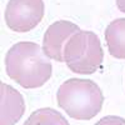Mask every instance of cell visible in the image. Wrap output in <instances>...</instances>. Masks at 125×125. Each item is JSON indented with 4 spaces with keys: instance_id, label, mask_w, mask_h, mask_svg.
I'll return each mask as SVG.
<instances>
[{
    "instance_id": "52a82bcc",
    "label": "cell",
    "mask_w": 125,
    "mask_h": 125,
    "mask_svg": "<svg viewBox=\"0 0 125 125\" xmlns=\"http://www.w3.org/2000/svg\"><path fill=\"white\" fill-rule=\"evenodd\" d=\"M105 40L111 56L125 59V18L115 19L108 25Z\"/></svg>"
},
{
    "instance_id": "3957f363",
    "label": "cell",
    "mask_w": 125,
    "mask_h": 125,
    "mask_svg": "<svg viewBox=\"0 0 125 125\" xmlns=\"http://www.w3.org/2000/svg\"><path fill=\"white\" fill-rule=\"evenodd\" d=\"M104 59L98 35L93 31L80 30L74 34L64 48V61L76 74H94Z\"/></svg>"
},
{
    "instance_id": "ba28073f",
    "label": "cell",
    "mask_w": 125,
    "mask_h": 125,
    "mask_svg": "<svg viewBox=\"0 0 125 125\" xmlns=\"http://www.w3.org/2000/svg\"><path fill=\"white\" fill-rule=\"evenodd\" d=\"M24 125H69L61 113L51 108H41L31 113Z\"/></svg>"
},
{
    "instance_id": "9c48e42d",
    "label": "cell",
    "mask_w": 125,
    "mask_h": 125,
    "mask_svg": "<svg viewBox=\"0 0 125 125\" xmlns=\"http://www.w3.org/2000/svg\"><path fill=\"white\" fill-rule=\"evenodd\" d=\"M94 125H125V119L120 116H115V115H108V116L101 118Z\"/></svg>"
},
{
    "instance_id": "30bf717a",
    "label": "cell",
    "mask_w": 125,
    "mask_h": 125,
    "mask_svg": "<svg viewBox=\"0 0 125 125\" xmlns=\"http://www.w3.org/2000/svg\"><path fill=\"white\" fill-rule=\"evenodd\" d=\"M116 5L121 13H125V0H116Z\"/></svg>"
},
{
    "instance_id": "8992f818",
    "label": "cell",
    "mask_w": 125,
    "mask_h": 125,
    "mask_svg": "<svg viewBox=\"0 0 125 125\" xmlns=\"http://www.w3.org/2000/svg\"><path fill=\"white\" fill-rule=\"evenodd\" d=\"M25 113L24 98L15 88L0 84V125H15Z\"/></svg>"
},
{
    "instance_id": "7a4b0ae2",
    "label": "cell",
    "mask_w": 125,
    "mask_h": 125,
    "mask_svg": "<svg viewBox=\"0 0 125 125\" xmlns=\"http://www.w3.org/2000/svg\"><path fill=\"white\" fill-rule=\"evenodd\" d=\"M58 105L76 120H90L100 113L104 95L96 83L73 78L64 81L56 93Z\"/></svg>"
},
{
    "instance_id": "5b68a950",
    "label": "cell",
    "mask_w": 125,
    "mask_h": 125,
    "mask_svg": "<svg viewBox=\"0 0 125 125\" xmlns=\"http://www.w3.org/2000/svg\"><path fill=\"white\" fill-rule=\"evenodd\" d=\"M80 31L79 26L68 20H59L53 23L45 31L43 38L44 54L58 62L64 61V48L69 39Z\"/></svg>"
},
{
    "instance_id": "277c9868",
    "label": "cell",
    "mask_w": 125,
    "mask_h": 125,
    "mask_svg": "<svg viewBox=\"0 0 125 125\" xmlns=\"http://www.w3.org/2000/svg\"><path fill=\"white\" fill-rule=\"evenodd\" d=\"M45 11L43 0H9L5 9V21L16 33H28L41 21Z\"/></svg>"
},
{
    "instance_id": "6da1fadb",
    "label": "cell",
    "mask_w": 125,
    "mask_h": 125,
    "mask_svg": "<svg viewBox=\"0 0 125 125\" xmlns=\"http://www.w3.org/2000/svg\"><path fill=\"white\" fill-rule=\"evenodd\" d=\"M6 74L25 89L43 86L51 76L53 66L36 43L20 41L9 49L5 56Z\"/></svg>"
}]
</instances>
